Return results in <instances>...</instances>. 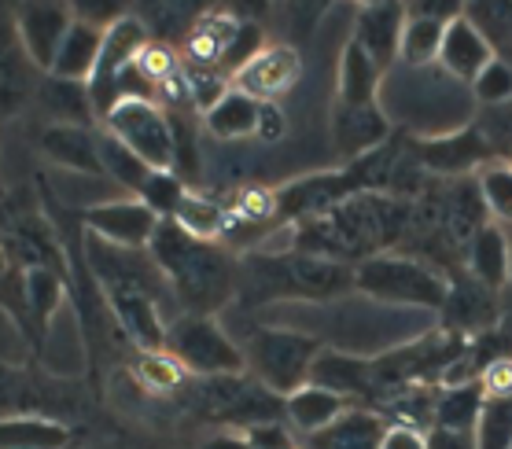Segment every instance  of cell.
Listing matches in <instances>:
<instances>
[{
    "instance_id": "obj_49",
    "label": "cell",
    "mask_w": 512,
    "mask_h": 449,
    "mask_svg": "<svg viewBox=\"0 0 512 449\" xmlns=\"http://www.w3.org/2000/svg\"><path fill=\"white\" fill-rule=\"evenodd\" d=\"M509 247H512V236H509Z\"/></svg>"
},
{
    "instance_id": "obj_46",
    "label": "cell",
    "mask_w": 512,
    "mask_h": 449,
    "mask_svg": "<svg viewBox=\"0 0 512 449\" xmlns=\"http://www.w3.org/2000/svg\"><path fill=\"white\" fill-rule=\"evenodd\" d=\"M428 449H476V435H465V431H443V427H431Z\"/></svg>"
},
{
    "instance_id": "obj_24",
    "label": "cell",
    "mask_w": 512,
    "mask_h": 449,
    "mask_svg": "<svg viewBox=\"0 0 512 449\" xmlns=\"http://www.w3.org/2000/svg\"><path fill=\"white\" fill-rule=\"evenodd\" d=\"M380 85L384 70L361 52L358 41H347L339 52V74H336V107H369L380 104Z\"/></svg>"
},
{
    "instance_id": "obj_23",
    "label": "cell",
    "mask_w": 512,
    "mask_h": 449,
    "mask_svg": "<svg viewBox=\"0 0 512 449\" xmlns=\"http://www.w3.org/2000/svg\"><path fill=\"white\" fill-rule=\"evenodd\" d=\"M240 34V19H233L229 12L210 8L188 26L185 37V67L196 70H222V59L233 45V37Z\"/></svg>"
},
{
    "instance_id": "obj_17",
    "label": "cell",
    "mask_w": 512,
    "mask_h": 449,
    "mask_svg": "<svg viewBox=\"0 0 512 449\" xmlns=\"http://www.w3.org/2000/svg\"><path fill=\"white\" fill-rule=\"evenodd\" d=\"M391 118L384 115L380 104L369 107H332V137L343 159L358 162L365 155L380 151L391 140Z\"/></svg>"
},
{
    "instance_id": "obj_34",
    "label": "cell",
    "mask_w": 512,
    "mask_h": 449,
    "mask_svg": "<svg viewBox=\"0 0 512 449\" xmlns=\"http://www.w3.org/2000/svg\"><path fill=\"white\" fill-rule=\"evenodd\" d=\"M479 383H454V387H439L435 391V427L443 431H465L476 435L479 424Z\"/></svg>"
},
{
    "instance_id": "obj_9",
    "label": "cell",
    "mask_w": 512,
    "mask_h": 449,
    "mask_svg": "<svg viewBox=\"0 0 512 449\" xmlns=\"http://www.w3.org/2000/svg\"><path fill=\"white\" fill-rule=\"evenodd\" d=\"M104 129L118 137L155 173H174V129L155 100H118L104 118Z\"/></svg>"
},
{
    "instance_id": "obj_7",
    "label": "cell",
    "mask_w": 512,
    "mask_h": 449,
    "mask_svg": "<svg viewBox=\"0 0 512 449\" xmlns=\"http://www.w3.org/2000/svg\"><path fill=\"white\" fill-rule=\"evenodd\" d=\"M188 409L196 416L222 424L225 431H244V427L266 424L284 416V398L266 391L255 376L236 372V376H210V380H188L181 391Z\"/></svg>"
},
{
    "instance_id": "obj_13",
    "label": "cell",
    "mask_w": 512,
    "mask_h": 449,
    "mask_svg": "<svg viewBox=\"0 0 512 449\" xmlns=\"http://www.w3.org/2000/svg\"><path fill=\"white\" fill-rule=\"evenodd\" d=\"M15 34L23 45L26 59L34 70L48 74L56 63V52L74 23V8L70 4H15Z\"/></svg>"
},
{
    "instance_id": "obj_31",
    "label": "cell",
    "mask_w": 512,
    "mask_h": 449,
    "mask_svg": "<svg viewBox=\"0 0 512 449\" xmlns=\"http://www.w3.org/2000/svg\"><path fill=\"white\" fill-rule=\"evenodd\" d=\"M181 232H188L192 240H203V243H222L229 236V229L236 225V218L229 214L222 199H210L203 192H192L188 188L185 199L177 203L174 218H170Z\"/></svg>"
},
{
    "instance_id": "obj_6",
    "label": "cell",
    "mask_w": 512,
    "mask_h": 449,
    "mask_svg": "<svg viewBox=\"0 0 512 449\" xmlns=\"http://www.w3.org/2000/svg\"><path fill=\"white\" fill-rule=\"evenodd\" d=\"M240 350H244L247 376H255L277 398H288L310 383L314 357L325 350V343L310 332H299V328L269 324V328H255L247 335V343Z\"/></svg>"
},
{
    "instance_id": "obj_14",
    "label": "cell",
    "mask_w": 512,
    "mask_h": 449,
    "mask_svg": "<svg viewBox=\"0 0 512 449\" xmlns=\"http://www.w3.org/2000/svg\"><path fill=\"white\" fill-rule=\"evenodd\" d=\"M406 19H409V8H402V4H395V0L365 4V8H358L350 41H358L361 52L387 74L391 67H398V48H402Z\"/></svg>"
},
{
    "instance_id": "obj_41",
    "label": "cell",
    "mask_w": 512,
    "mask_h": 449,
    "mask_svg": "<svg viewBox=\"0 0 512 449\" xmlns=\"http://www.w3.org/2000/svg\"><path fill=\"white\" fill-rule=\"evenodd\" d=\"M225 207L236 221H273L277 218V192L262 185H244L236 188Z\"/></svg>"
},
{
    "instance_id": "obj_25",
    "label": "cell",
    "mask_w": 512,
    "mask_h": 449,
    "mask_svg": "<svg viewBox=\"0 0 512 449\" xmlns=\"http://www.w3.org/2000/svg\"><path fill=\"white\" fill-rule=\"evenodd\" d=\"M70 280L56 269H45V265H30L23 269V284H19V321H30L34 332L45 335L52 313L63 306V295H67Z\"/></svg>"
},
{
    "instance_id": "obj_19",
    "label": "cell",
    "mask_w": 512,
    "mask_h": 449,
    "mask_svg": "<svg viewBox=\"0 0 512 449\" xmlns=\"http://www.w3.org/2000/svg\"><path fill=\"white\" fill-rule=\"evenodd\" d=\"M465 265L472 280H476L479 288L490 291V295H498L512 284V247H509V236L501 225L487 221V225H479L476 236L468 240L465 247Z\"/></svg>"
},
{
    "instance_id": "obj_42",
    "label": "cell",
    "mask_w": 512,
    "mask_h": 449,
    "mask_svg": "<svg viewBox=\"0 0 512 449\" xmlns=\"http://www.w3.org/2000/svg\"><path fill=\"white\" fill-rule=\"evenodd\" d=\"M472 96L483 107H505L512 104V67L505 59H494L476 81H472Z\"/></svg>"
},
{
    "instance_id": "obj_18",
    "label": "cell",
    "mask_w": 512,
    "mask_h": 449,
    "mask_svg": "<svg viewBox=\"0 0 512 449\" xmlns=\"http://www.w3.org/2000/svg\"><path fill=\"white\" fill-rule=\"evenodd\" d=\"M494 59H498L494 48L487 45V37L479 34L476 26L468 23L465 12L454 15V19L446 23L443 48H439V67H443L450 78H457L461 85L472 89V81H476Z\"/></svg>"
},
{
    "instance_id": "obj_36",
    "label": "cell",
    "mask_w": 512,
    "mask_h": 449,
    "mask_svg": "<svg viewBox=\"0 0 512 449\" xmlns=\"http://www.w3.org/2000/svg\"><path fill=\"white\" fill-rule=\"evenodd\" d=\"M96 144H100V162H104V177H115L118 185L126 188L129 196H137L140 188L148 185V177H152V166L133 155V151L122 144L118 137H111L107 129L96 133Z\"/></svg>"
},
{
    "instance_id": "obj_16",
    "label": "cell",
    "mask_w": 512,
    "mask_h": 449,
    "mask_svg": "<svg viewBox=\"0 0 512 449\" xmlns=\"http://www.w3.org/2000/svg\"><path fill=\"white\" fill-rule=\"evenodd\" d=\"M34 74V63L26 59L15 34V12L0 8V122L19 115L34 96Z\"/></svg>"
},
{
    "instance_id": "obj_3",
    "label": "cell",
    "mask_w": 512,
    "mask_h": 449,
    "mask_svg": "<svg viewBox=\"0 0 512 449\" xmlns=\"http://www.w3.org/2000/svg\"><path fill=\"white\" fill-rule=\"evenodd\" d=\"M152 262L163 269L181 313L214 317L236 295V262L222 243H203L181 232L174 221H159L152 243Z\"/></svg>"
},
{
    "instance_id": "obj_28",
    "label": "cell",
    "mask_w": 512,
    "mask_h": 449,
    "mask_svg": "<svg viewBox=\"0 0 512 449\" xmlns=\"http://www.w3.org/2000/svg\"><path fill=\"white\" fill-rule=\"evenodd\" d=\"M100 48H104V30L93 23H85L74 15V23H70L67 37H63V45L56 52V63H52V78H63V81H82L89 85L96 70V59H100Z\"/></svg>"
},
{
    "instance_id": "obj_44",
    "label": "cell",
    "mask_w": 512,
    "mask_h": 449,
    "mask_svg": "<svg viewBox=\"0 0 512 449\" xmlns=\"http://www.w3.org/2000/svg\"><path fill=\"white\" fill-rule=\"evenodd\" d=\"M284 133H288V118H284V111H280L277 104H262V111H258V133H255V137L262 140V144H277Z\"/></svg>"
},
{
    "instance_id": "obj_11",
    "label": "cell",
    "mask_w": 512,
    "mask_h": 449,
    "mask_svg": "<svg viewBox=\"0 0 512 449\" xmlns=\"http://www.w3.org/2000/svg\"><path fill=\"white\" fill-rule=\"evenodd\" d=\"M82 225L89 236L111 243V247L148 251V243H152L155 229H159V218L137 196H126L82 210Z\"/></svg>"
},
{
    "instance_id": "obj_33",
    "label": "cell",
    "mask_w": 512,
    "mask_h": 449,
    "mask_svg": "<svg viewBox=\"0 0 512 449\" xmlns=\"http://www.w3.org/2000/svg\"><path fill=\"white\" fill-rule=\"evenodd\" d=\"M129 372H133V380H137L144 391L159 394V398L181 394L185 391V383L192 380L166 350H137L133 361H129Z\"/></svg>"
},
{
    "instance_id": "obj_15",
    "label": "cell",
    "mask_w": 512,
    "mask_h": 449,
    "mask_svg": "<svg viewBox=\"0 0 512 449\" xmlns=\"http://www.w3.org/2000/svg\"><path fill=\"white\" fill-rule=\"evenodd\" d=\"M310 383L321 387V391H332L339 398H347L354 405L373 402V357L365 354H350V350H336V346H325L321 354L314 357V369H310Z\"/></svg>"
},
{
    "instance_id": "obj_37",
    "label": "cell",
    "mask_w": 512,
    "mask_h": 449,
    "mask_svg": "<svg viewBox=\"0 0 512 449\" xmlns=\"http://www.w3.org/2000/svg\"><path fill=\"white\" fill-rule=\"evenodd\" d=\"M45 104L56 122L63 126H89L93 122V100H89V85L82 81H63V78H45Z\"/></svg>"
},
{
    "instance_id": "obj_27",
    "label": "cell",
    "mask_w": 512,
    "mask_h": 449,
    "mask_svg": "<svg viewBox=\"0 0 512 449\" xmlns=\"http://www.w3.org/2000/svg\"><path fill=\"white\" fill-rule=\"evenodd\" d=\"M387 435V420L369 405H354L332 427L306 438V449H380Z\"/></svg>"
},
{
    "instance_id": "obj_35",
    "label": "cell",
    "mask_w": 512,
    "mask_h": 449,
    "mask_svg": "<svg viewBox=\"0 0 512 449\" xmlns=\"http://www.w3.org/2000/svg\"><path fill=\"white\" fill-rule=\"evenodd\" d=\"M472 181H476L479 199L494 225H512V159L494 155L472 173Z\"/></svg>"
},
{
    "instance_id": "obj_22",
    "label": "cell",
    "mask_w": 512,
    "mask_h": 449,
    "mask_svg": "<svg viewBox=\"0 0 512 449\" xmlns=\"http://www.w3.org/2000/svg\"><path fill=\"white\" fill-rule=\"evenodd\" d=\"M487 159H494V155H490V144L483 140V133L476 126L461 129L454 137L424 140L420 144V166L431 173H454V177H461V173H476Z\"/></svg>"
},
{
    "instance_id": "obj_4",
    "label": "cell",
    "mask_w": 512,
    "mask_h": 449,
    "mask_svg": "<svg viewBox=\"0 0 512 449\" xmlns=\"http://www.w3.org/2000/svg\"><path fill=\"white\" fill-rule=\"evenodd\" d=\"M236 291H244L247 302H328L354 291V265L303 251H251L236 265Z\"/></svg>"
},
{
    "instance_id": "obj_8",
    "label": "cell",
    "mask_w": 512,
    "mask_h": 449,
    "mask_svg": "<svg viewBox=\"0 0 512 449\" xmlns=\"http://www.w3.org/2000/svg\"><path fill=\"white\" fill-rule=\"evenodd\" d=\"M166 354L174 357L192 380L247 372L244 350L225 335V328L214 317L177 313L170 328H166Z\"/></svg>"
},
{
    "instance_id": "obj_29",
    "label": "cell",
    "mask_w": 512,
    "mask_h": 449,
    "mask_svg": "<svg viewBox=\"0 0 512 449\" xmlns=\"http://www.w3.org/2000/svg\"><path fill=\"white\" fill-rule=\"evenodd\" d=\"M350 409H354V402H347V398H339V394H332V391H321L314 383H306V387H299L295 394L284 398V416H288L291 427L303 431L306 438L332 427L339 416L350 413Z\"/></svg>"
},
{
    "instance_id": "obj_38",
    "label": "cell",
    "mask_w": 512,
    "mask_h": 449,
    "mask_svg": "<svg viewBox=\"0 0 512 449\" xmlns=\"http://www.w3.org/2000/svg\"><path fill=\"white\" fill-rule=\"evenodd\" d=\"M476 449H512V391L483 398L476 424Z\"/></svg>"
},
{
    "instance_id": "obj_10",
    "label": "cell",
    "mask_w": 512,
    "mask_h": 449,
    "mask_svg": "<svg viewBox=\"0 0 512 449\" xmlns=\"http://www.w3.org/2000/svg\"><path fill=\"white\" fill-rule=\"evenodd\" d=\"M152 37L144 30L137 15L126 12L118 23H111L104 30V48H100V59H96V70L89 78V100H93V115L107 118V111L118 104V78L126 74L133 63H137L140 48L148 45Z\"/></svg>"
},
{
    "instance_id": "obj_43",
    "label": "cell",
    "mask_w": 512,
    "mask_h": 449,
    "mask_svg": "<svg viewBox=\"0 0 512 449\" xmlns=\"http://www.w3.org/2000/svg\"><path fill=\"white\" fill-rule=\"evenodd\" d=\"M240 435L247 438V446L251 449H295V438H291V431L280 424V420H266V424L244 427Z\"/></svg>"
},
{
    "instance_id": "obj_40",
    "label": "cell",
    "mask_w": 512,
    "mask_h": 449,
    "mask_svg": "<svg viewBox=\"0 0 512 449\" xmlns=\"http://www.w3.org/2000/svg\"><path fill=\"white\" fill-rule=\"evenodd\" d=\"M185 192H188V185L177 177V173H152V177H148V185L137 192V199L152 210L159 221H170L174 218L177 203L185 199Z\"/></svg>"
},
{
    "instance_id": "obj_5",
    "label": "cell",
    "mask_w": 512,
    "mask_h": 449,
    "mask_svg": "<svg viewBox=\"0 0 512 449\" xmlns=\"http://www.w3.org/2000/svg\"><path fill=\"white\" fill-rule=\"evenodd\" d=\"M354 291L395 310L443 313L450 306V284L443 273L424 258L395 251L373 254L354 265Z\"/></svg>"
},
{
    "instance_id": "obj_47",
    "label": "cell",
    "mask_w": 512,
    "mask_h": 449,
    "mask_svg": "<svg viewBox=\"0 0 512 449\" xmlns=\"http://www.w3.org/2000/svg\"><path fill=\"white\" fill-rule=\"evenodd\" d=\"M203 449H251V446H247V438L240 431H218V435H210L203 442Z\"/></svg>"
},
{
    "instance_id": "obj_30",
    "label": "cell",
    "mask_w": 512,
    "mask_h": 449,
    "mask_svg": "<svg viewBox=\"0 0 512 449\" xmlns=\"http://www.w3.org/2000/svg\"><path fill=\"white\" fill-rule=\"evenodd\" d=\"M74 431L52 416H0V449H70Z\"/></svg>"
},
{
    "instance_id": "obj_48",
    "label": "cell",
    "mask_w": 512,
    "mask_h": 449,
    "mask_svg": "<svg viewBox=\"0 0 512 449\" xmlns=\"http://www.w3.org/2000/svg\"><path fill=\"white\" fill-rule=\"evenodd\" d=\"M12 229V218H4V210H0V236Z\"/></svg>"
},
{
    "instance_id": "obj_21",
    "label": "cell",
    "mask_w": 512,
    "mask_h": 449,
    "mask_svg": "<svg viewBox=\"0 0 512 449\" xmlns=\"http://www.w3.org/2000/svg\"><path fill=\"white\" fill-rule=\"evenodd\" d=\"M41 155L52 159L56 166L70 173H82V177H104V162H100V144H96V133L89 126H63V122H52V126L41 133Z\"/></svg>"
},
{
    "instance_id": "obj_26",
    "label": "cell",
    "mask_w": 512,
    "mask_h": 449,
    "mask_svg": "<svg viewBox=\"0 0 512 449\" xmlns=\"http://www.w3.org/2000/svg\"><path fill=\"white\" fill-rule=\"evenodd\" d=\"M461 15V8H446V12H420V8H409L406 30H402V48H398V63L402 67H431L439 63V48H443L446 23Z\"/></svg>"
},
{
    "instance_id": "obj_32",
    "label": "cell",
    "mask_w": 512,
    "mask_h": 449,
    "mask_svg": "<svg viewBox=\"0 0 512 449\" xmlns=\"http://www.w3.org/2000/svg\"><path fill=\"white\" fill-rule=\"evenodd\" d=\"M258 111H262V104H258V100H251V96L229 89V93H225L222 100H218V104L203 115V129H207L210 137H218V140L255 137V133H258Z\"/></svg>"
},
{
    "instance_id": "obj_45",
    "label": "cell",
    "mask_w": 512,
    "mask_h": 449,
    "mask_svg": "<svg viewBox=\"0 0 512 449\" xmlns=\"http://www.w3.org/2000/svg\"><path fill=\"white\" fill-rule=\"evenodd\" d=\"M380 449H428V438L413 431V427H398V424H387V435L380 442Z\"/></svg>"
},
{
    "instance_id": "obj_20",
    "label": "cell",
    "mask_w": 512,
    "mask_h": 449,
    "mask_svg": "<svg viewBox=\"0 0 512 449\" xmlns=\"http://www.w3.org/2000/svg\"><path fill=\"white\" fill-rule=\"evenodd\" d=\"M115 321L122 324L126 339L137 350H166V328L170 317H163L159 299L152 295H129V291H107L104 295Z\"/></svg>"
},
{
    "instance_id": "obj_12",
    "label": "cell",
    "mask_w": 512,
    "mask_h": 449,
    "mask_svg": "<svg viewBox=\"0 0 512 449\" xmlns=\"http://www.w3.org/2000/svg\"><path fill=\"white\" fill-rule=\"evenodd\" d=\"M306 74L303 56L291 45H266L244 70L233 74L236 93L251 96L258 104H277L280 96H288Z\"/></svg>"
},
{
    "instance_id": "obj_39",
    "label": "cell",
    "mask_w": 512,
    "mask_h": 449,
    "mask_svg": "<svg viewBox=\"0 0 512 449\" xmlns=\"http://www.w3.org/2000/svg\"><path fill=\"white\" fill-rule=\"evenodd\" d=\"M137 74L148 85H152L155 93H159V85H166V81H174L181 70H185V59H177L174 45H163V41H148V45L140 48L137 56Z\"/></svg>"
},
{
    "instance_id": "obj_2",
    "label": "cell",
    "mask_w": 512,
    "mask_h": 449,
    "mask_svg": "<svg viewBox=\"0 0 512 449\" xmlns=\"http://www.w3.org/2000/svg\"><path fill=\"white\" fill-rule=\"evenodd\" d=\"M380 107L391 126H406L424 140L454 137L476 122V96L450 78L439 63L431 67H391L380 85Z\"/></svg>"
},
{
    "instance_id": "obj_1",
    "label": "cell",
    "mask_w": 512,
    "mask_h": 449,
    "mask_svg": "<svg viewBox=\"0 0 512 449\" xmlns=\"http://www.w3.org/2000/svg\"><path fill=\"white\" fill-rule=\"evenodd\" d=\"M413 207L387 192H358L343 199L325 218L291 225V251L358 265L373 254H384L398 236H406Z\"/></svg>"
}]
</instances>
